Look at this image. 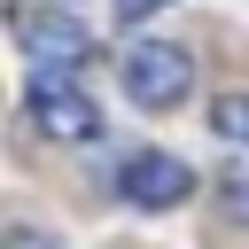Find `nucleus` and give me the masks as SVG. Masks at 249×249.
I'll return each instance as SVG.
<instances>
[{
  "mask_svg": "<svg viewBox=\"0 0 249 249\" xmlns=\"http://www.w3.org/2000/svg\"><path fill=\"white\" fill-rule=\"evenodd\" d=\"M16 39L39 70H78L93 54V31L70 16V8H47V0H16Z\"/></svg>",
  "mask_w": 249,
  "mask_h": 249,
  "instance_id": "f257e3e1",
  "label": "nucleus"
},
{
  "mask_svg": "<svg viewBox=\"0 0 249 249\" xmlns=\"http://www.w3.org/2000/svg\"><path fill=\"white\" fill-rule=\"evenodd\" d=\"M117 78H124V93H132L140 109H171V101H187L195 62H187L179 47H163V39H140V47H124Z\"/></svg>",
  "mask_w": 249,
  "mask_h": 249,
  "instance_id": "f03ea898",
  "label": "nucleus"
},
{
  "mask_svg": "<svg viewBox=\"0 0 249 249\" xmlns=\"http://www.w3.org/2000/svg\"><path fill=\"white\" fill-rule=\"evenodd\" d=\"M31 124H39L47 140H93V132H101V109H93V93H86L70 70H39V78H31Z\"/></svg>",
  "mask_w": 249,
  "mask_h": 249,
  "instance_id": "7ed1b4c3",
  "label": "nucleus"
},
{
  "mask_svg": "<svg viewBox=\"0 0 249 249\" xmlns=\"http://www.w3.org/2000/svg\"><path fill=\"white\" fill-rule=\"evenodd\" d=\"M187 187H195V171L179 156H156V148L124 156V171H117V195L132 210H171V202H187Z\"/></svg>",
  "mask_w": 249,
  "mask_h": 249,
  "instance_id": "20e7f679",
  "label": "nucleus"
},
{
  "mask_svg": "<svg viewBox=\"0 0 249 249\" xmlns=\"http://www.w3.org/2000/svg\"><path fill=\"white\" fill-rule=\"evenodd\" d=\"M210 124H218L226 140H241V148H249V93H226V101L210 109Z\"/></svg>",
  "mask_w": 249,
  "mask_h": 249,
  "instance_id": "39448f33",
  "label": "nucleus"
},
{
  "mask_svg": "<svg viewBox=\"0 0 249 249\" xmlns=\"http://www.w3.org/2000/svg\"><path fill=\"white\" fill-rule=\"evenodd\" d=\"M218 202H226V218H241V226H249V171H241V163L218 179Z\"/></svg>",
  "mask_w": 249,
  "mask_h": 249,
  "instance_id": "423d86ee",
  "label": "nucleus"
},
{
  "mask_svg": "<svg viewBox=\"0 0 249 249\" xmlns=\"http://www.w3.org/2000/svg\"><path fill=\"white\" fill-rule=\"evenodd\" d=\"M156 8H171V0H117V16H124V23H140V16H156Z\"/></svg>",
  "mask_w": 249,
  "mask_h": 249,
  "instance_id": "0eeeda50",
  "label": "nucleus"
},
{
  "mask_svg": "<svg viewBox=\"0 0 249 249\" xmlns=\"http://www.w3.org/2000/svg\"><path fill=\"white\" fill-rule=\"evenodd\" d=\"M8 249H54V241H47V233H16Z\"/></svg>",
  "mask_w": 249,
  "mask_h": 249,
  "instance_id": "6e6552de",
  "label": "nucleus"
}]
</instances>
